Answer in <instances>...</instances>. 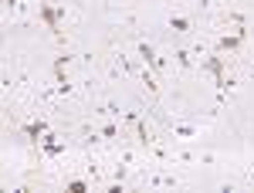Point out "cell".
Instances as JSON below:
<instances>
[{
	"label": "cell",
	"mask_w": 254,
	"mask_h": 193,
	"mask_svg": "<svg viewBox=\"0 0 254 193\" xmlns=\"http://www.w3.org/2000/svg\"><path fill=\"white\" fill-rule=\"evenodd\" d=\"M241 41H244V34H224V38L217 41V51H220V55H231V51L241 48Z\"/></svg>",
	"instance_id": "7a4b0ae2"
},
{
	"label": "cell",
	"mask_w": 254,
	"mask_h": 193,
	"mask_svg": "<svg viewBox=\"0 0 254 193\" xmlns=\"http://www.w3.org/2000/svg\"><path fill=\"white\" fill-rule=\"evenodd\" d=\"M139 55H142V61H146V64H149L153 71H159V68H163V61L156 58V51H153L149 44H139Z\"/></svg>",
	"instance_id": "277c9868"
},
{
	"label": "cell",
	"mask_w": 254,
	"mask_h": 193,
	"mask_svg": "<svg viewBox=\"0 0 254 193\" xmlns=\"http://www.w3.org/2000/svg\"><path fill=\"white\" fill-rule=\"evenodd\" d=\"M24 135H27L31 142H41V139L48 135V122H31V126H24Z\"/></svg>",
	"instance_id": "3957f363"
},
{
	"label": "cell",
	"mask_w": 254,
	"mask_h": 193,
	"mask_svg": "<svg viewBox=\"0 0 254 193\" xmlns=\"http://www.w3.org/2000/svg\"><path fill=\"white\" fill-rule=\"evenodd\" d=\"M68 61H71V55H58V58H55V71H64Z\"/></svg>",
	"instance_id": "52a82bcc"
},
{
	"label": "cell",
	"mask_w": 254,
	"mask_h": 193,
	"mask_svg": "<svg viewBox=\"0 0 254 193\" xmlns=\"http://www.w3.org/2000/svg\"><path fill=\"white\" fill-rule=\"evenodd\" d=\"M102 135H105V139H116L119 129H116V126H105V129H102Z\"/></svg>",
	"instance_id": "9c48e42d"
},
{
	"label": "cell",
	"mask_w": 254,
	"mask_h": 193,
	"mask_svg": "<svg viewBox=\"0 0 254 193\" xmlns=\"http://www.w3.org/2000/svg\"><path fill=\"white\" fill-rule=\"evenodd\" d=\"M38 14H41V20L48 24V31H51V34L58 38V34H61V17H64V7H51V3H41Z\"/></svg>",
	"instance_id": "6da1fadb"
},
{
	"label": "cell",
	"mask_w": 254,
	"mask_h": 193,
	"mask_svg": "<svg viewBox=\"0 0 254 193\" xmlns=\"http://www.w3.org/2000/svg\"><path fill=\"white\" fill-rule=\"evenodd\" d=\"M176 61H180L183 68H190V64H193V58H190V51H176Z\"/></svg>",
	"instance_id": "8992f818"
},
{
	"label": "cell",
	"mask_w": 254,
	"mask_h": 193,
	"mask_svg": "<svg viewBox=\"0 0 254 193\" xmlns=\"http://www.w3.org/2000/svg\"><path fill=\"white\" fill-rule=\"evenodd\" d=\"M170 31H176V34H187V31H190V20H187V17H170Z\"/></svg>",
	"instance_id": "5b68a950"
},
{
	"label": "cell",
	"mask_w": 254,
	"mask_h": 193,
	"mask_svg": "<svg viewBox=\"0 0 254 193\" xmlns=\"http://www.w3.org/2000/svg\"><path fill=\"white\" fill-rule=\"evenodd\" d=\"M68 190H88V183H85V180H71V183H68Z\"/></svg>",
	"instance_id": "ba28073f"
},
{
	"label": "cell",
	"mask_w": 254,
	"mask_h": 193,
	"mask_svg": "<svg viewBox=\"0 0 254 193\" xmlns=\"http://www.w3.org/2000/svg\"><path fill=\"white\" fill-rule=\"evenodd\" d=\"M3 3H7V7H17V0H3Z\"/></svg>",
	"instance_id": "30bf717a"
}]
</instances>
